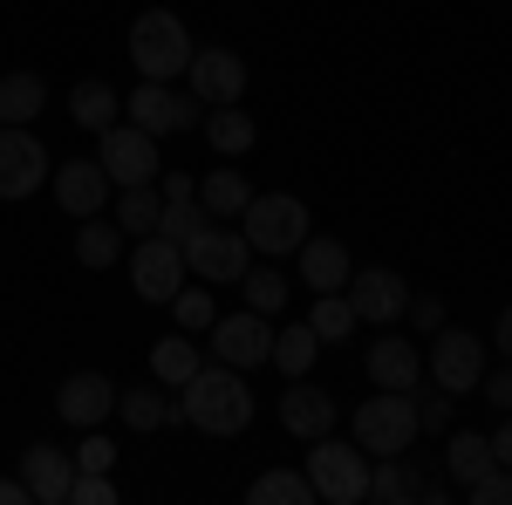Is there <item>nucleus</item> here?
Segmentation results:
<instances>
[{
	"instance_id": "7",
	"label": "nucleus",
	"mask_w": 512,
	"mask_h": 505,
	"mask_svg": "<svg viewBox=\"0 0 512 505\" xmlns=\"http://www.w3.org/2000/svg\"><path fill=\"white\" fill-rule=\"evenodd\" d=\"M96 164L110 171V185H158V137L137 123L96 130Z\"/></svg>"
},
{
	"instance_id": "42",
	"label": "nucleus",
	"mask_w": 512,
	"mask_h": 505,
	"mask_svg": "<svg viewBox=\"0 0 512 505\" xmlns=\"http://www.w3.org/2000/svg\"><path fill=\"white\" fill-rule=\"evenodd\" d=\"M478 389H485V396H492L499 410H512V362H506V369H499V376H485V383H478Z\"/></svg>"
},
{
	"instance_id": "41",
	"label": "nucleus",
	"mask_w": 512,
	"mask_h": 505,
	"mask_svg": "<svg viewBox=\"0 0 512 505\" xmlns=\"http://www.w3.org/2000/svg\"><path fill=\"white\" fill-rule=\"evenodd\" d=\"M410 321H417V328H424V335H437V328H444V301H437V294H410Z\"/></svg>"
},
{
	"instance_id": "33",
	"label": "nucleus",
	"mask_w": 512,
	"mask_h": 505,
	"mask_svg": "<svg viewBox=\"0 0 512 505\" xmlns=\"http://www.w3.org/2000/svg\"><path fill=\"white\" fill-rule=\"evenodd\" d=\"M308 328H315L321 342H342L355 328V308H349V294L335 287V294H315V314H308Z\"/></svg>"
},
{
	"instance_id": "20",
	"label": "nucleus",
	"mask_w": 512,
	"mask_h": 505,
	"mask_svg": "<svg viewBox=\"0 0 512 505\" xmlns=\"http://www.w3.org/2000/svg\"><path fill=\"white\" fill-rule=\"evenodd\" d=\"M280 424L294 430V437H308V444H315V437H328V430H335V403L294 376V389L280 396Z\"/></svg>"
},
{
	"instance_id": "17",
	"label": "nucleus",
	"mask_w": 512,
	"mask_h": 505,
	"mask_svg": "<svg viewBox=\"0 0 512 505\" xmlns=\"http://www.w3.org/2000/svg\"><path fill=\"white\" fill-rule=\"evenodd\" d=\"M55 205H62V212H76V219H96V212L110 205V171H103L96 157L62 164V171H55Z\"/></svg>"
},
{
	"instance_id": "22",
	"label": "nucleus",
	"mask_w": 512,
	"mask_h": 505,
	"mask_svg": "<svg viewBox=\"0 0 512 505\" xmlns=\"http://www.w3.org/2000/svg\"><path fill=\"white\" fill-rule=\"evenodd\" d=\"M69 117H76L82 130H110V123H123V96L103 76H82L76 89H69Z\"/></svg>"
},
{
	"instance_id": "44",
	"label": "nucleus",
	"mask_w": 512,
	"mask_h": 505,
	"mask_svg": "<svg viewBox=\"0 0 512 505\" xmlns=\"http://www.w3.org/2000/svg\"><path fill=\"white\" fill-rule=\"evenodd\" d=\"M164 198H198V178L192 171H164Z\"/></svg>"
},
{
	"instance_id": "39",
	"label": "nucleus",
	"mask_w": 512,
	"mask_h": 505,
	"mask_svg": "<svg viewBox=\"0 0 512 505\" xmlns=\"http://www.w3.org/2000/svg\"><path fill=\"white\" fill-rule=\"evenodd\" d=\"M69 505H117V478H110V471H76Z\"/></svg>"
},
{
	"instance_id": "18",
	"label": "nucleus",
	"mask_w": 512,
	"mask_h": 505,
	"mask_svg": "<svg viewBox=\"0 0 512 505\" xmlns=\"http://www.w3.org/2000/svg\"><path fill=\"white\" fill-rule=\"evenodd\" d=\"M362 369H369L376 389H417L424 383V355L410 349L403 335H376V349L362 355Z\"/></svg>"
},
{
	"instance_id": "31",
	"label": "nucleus",
	"mask_w": 512,
	"mask_h": 505,
	"mask_svg": "<svg viewBox=\"0 0 512 505\" xmlns=\"http://www.w3.org/2000/svg\"><path fill=\"white\" fill-rule=\"evenodd\" d=\"M117 253H123V226H103V219H82V233H76V260L89 273H103V267H117Z\"/></svg>"
},
{
	"instance_id": "19",
	"label": "nucleus",
	"mask_w": 512,
	"mask_h": 505,
	"mask_svg": "<svg viewBox=\"0 0 512 505\" xmlns=\"http://www.w3.org/2000/svg\"><path fill=\"white\" fill-rule=\"evenodd\" d=\"M349 273H355V260H349V246H342V239H321V233L301 239V280H308L315 294L349 287Z\"/></svg>"
},
{
	"instance_id": "12",
	"label": "nucleus",
	"mask_w": 512,
	"mask_h": 505,
	"mask_svg": "<svg viewBox=\"0 0 512 505\" xmlns=\"http://www.w3.org/2000/svg\"><path fill=\"white\" fill-rule=\"evenodd\" d=\"M342 294H349L355 321H376V328H390L396 314L410 308V280H403L396 267H355Z\"/></svg>"
},
{
	"instance_id": "38",
	"label": "nucleus",
	"mask_w": 512,
	"mask_h": 505,
	"mask_svg": "<svg viewBox=\"0 0 512 505\" xmlns=\"http://www.w3.org/2000/svg\"><path fill=\"white\" fill-rule=\"evenodd\" d=\"M465 499H472V505H512V471L506 465H485L472 485H465Z\"/></svg>"
},
{
	"instance_id": "27",
	"label": "nucleus",
	"mask_w": 512,
	"mask_h": 505,
	"mask_svg": "<svg viewBox=\"0 0 512 505\" xmlns=\"http://www.w3.org/2000/svg\"><path fill=\"white\" fill-rule=\"evenodd\" d=\"M315 355H321V335L308 328V321H294V328H280V335H274V355H267V362H274L280 376H308Z\"/></svg>"
},
{
	"instance_id": "25",
	"label": "nucleus",
	"mask_w": 512,
	"mask_h": 505,
	"mask_svg": "<svg viewBox=\"0 0 512 505\" xmlns=\"http://www.w3.org/2000/svg\"><path fill=\"white\" fill-rule=\"evenodd\" d=\"M246 198H253V185L239 178V171H212V178H198V205H205V219H239L246 212Z\"/></svg>"
},
{
	"instance_id": "3",
	"label": "nucleus",
	"mask_w": 512,
	"mask_h": 505,
	"mask_svg": "<svg viewBox=\"0 0 512 505\" xmlns=\"http://www.w3.org/2000/svg\"><path fill=\"white\" fill-rule=\"evenodd\" d=\"M239 233H246V246H253V253L280 260V253H301V239L315 233V226H308V205H301V198L253 192V198H246V212H239Z\"/></svg>"
},
{
	"instance_id": "35",
	"label": "nucleus",
	"mask_w": 512,
	"mask_h": 505,
	"mask_svg": "<svg viewBox=\"0 0 512 505\" xmlns=\"http://www.w3.org/2000/svg\"><path fill=\"white\" fill-rule=\"evenodd\" d=\"M198 226H205V205H198V198H164V212H158V233L164 239H178V246H185Z\"/></svg>"
},
{
	"instance_id": "34",
	"label": "nucleus",
	"mask_w": 512,
	"mask_h": 505,
	"mask_svg": "<svg viewBox=\"0 0 512 505\" xmlns=\"http://www.w3.org/2000/svg\"><path fill=\"white\" fill-rule=\"evenodd\" d=\"M369 499H376V505H403V499H417V478L403 471V458H376V471H369Z\"/></svg>"
},
{
	"instance_id": "8",
	"label": "nucleus",
	"mask_w": 512,
	"mask_h": 505,
	"mask_svg": "<svg viewBox=\"0 0 512 505\" xmlns=\"http://www.w3.org/2000/svg\"><path fill=\"white\" fill-rule=\"evenodd\" d=\"M424 376L437 389H451V396H465V389L485 383V342H478L472 328H437L431 355H424Z\"/></svg>"
},
{
	"instance_id": "16",
	"label": "nucleus",
	"mask_w": 512,
	"mask_h": 505,
	"mask_svg": "<svg viewBox=\"0 0 512 505\" xmlns=\"http://www.w3.org/2000/svg\"><path fill=\"white\" fill-rule=\"evenodd\" d=\"M21 485L35 505H69V485H76V458L55 451V444H28L21 451Z\"/></svg>"
},
{
	"instance_id": "11",
	"label": "nucleus",
	"mask_w": 512,
	"mask_h": 505,
	"mask_svg": "<svg viewBox=\"0 0 512 505\" xmlns=\"http://www.w3.org/2000/svg\"><path fill=\"white\" fill-rule=\"evenodd\" d=\"M274 355V328L267 314H212V362H233V369H260Z\"/></svg>"
},
{
	"instance_id": "4",
	"label": "nucleus",
	"mask_w": 512,
	"mask_h": 505,
	"mask_svg": "<svg viewBox=\"0 0 512 505\" xmlns=\"http://www.w3.org/2000/svg\"><path fill=\"white\" fill-rule=\"evenodd\" d=\"M355 444L369 458H403L417 444V403H410V389H376L369 403H355Z\"/></svg>"
},
{
	"instance_id": "29",
	"label": "nucleus",
	"mask_w": 512,
	"mask_h": 505,
	"mask_svg": "<svg viewBox=\"0 0 512 505\" xmlns=\"http://www.w3.org/2000/svg\"><path fill=\"white\" fill-rule=\"evenodd\" d=\"M485 465H492V437H485V430H451V444H444V471H451L458 485H472Z\"/></svg>"
},
{
	"instance_id": "32",
	"label": "nucleus",
	"mask_w": 512,
	"mask_h": 505,
	"mask_svg": "<svg viewBox=\"0 0 512 505\" xmlns=\"http://www.w3.org/2000/svg\"><path fill=\"white\" fill-rule=\"evenodd\" d=\"M239 294H246V308H253V314H280V308H287V273H280V267H246V273H239Z\"/></svg>"
},
{
	"instance_id": "37",
	"label": "nucleus",
	"mask_w": 512,
	"mask_h": 505,
	"mask_svg": "<svg viewBox=\"0 0 512 505\" xmlns=\"http://www.w3.org/2000/svg\"><path fill=\"white\" fill-rule=\"evenodd\" d=\"M171 314H178V328H185V335H198V328H212V294H198V287H178V294H171Z\"/></svg>"
},
{
	"instance_id": "40",
	"label": "nucleus",
	"mask_w": 512,
	"mask_h": 505,
	"mask_svg": "<svg viewBox=\"0 0 512 505\" xmlns=\"http://www.w3.org/2000/svg\"><path fill=\"white\" fill-rule=\"evenodd\" d=\"M110 465H117V444L89 430V437H82V451H76V471H110Z\"/></svg>"
},
{
	"instance_id": "9",
	"label": "nucleus",
	"mask_w": 512,
	"mask_h": 505,
	"mask_svg": "<svg viewBox=\"0 0 512 505\" xmlns=\"http://www.w3.org/2000/svg\"><path fill=\"white\" fill-rule=\"evenodd\" d=\"M130 287H137V301L171 308V294L185 287V246L164 239V233H144V239H137V253H130Z\"/></svg>"
},
{
	"instance_id": "21",
	"label": "nucleus",
	"mask_w": 512,
	"mask_h": 505,
	"mask_svg": "<svg viewBox=\"0 0 512 505\" xmlns=\"http://www.w3.org/2000/svg\"><path fill=\"white\" fill-rule=\"evenodd\" d=\"M198 369H205V349H198L185 328H178V335H164V342H151V376H158L164 389H185Z\"/></svg>"
},
{
	"instance_id": "30",
	"label": "nucleus",
	"mask_w": 512,
	"mask_h": 505,
	"mask_svg": "<svg viewBox=\"0 0 512 505\" xmlns=\"http://www.w3.org/2000/svg\"><path fill=\"white\" fill-rule=\"evenodd\" d=\"M253 505H315V485H308V471H260L253 478V492H246Z\"/></svg>"
},
{
	"instance_id": "5",
	"label": "nucleus",
	"mask_w": 512,
	"mask_h": 505,
	"mask_svg": "<svg viewBox=\"0 0 512 505\" xmlns=\"http://www.w3.org/2000/svg\"><path fill=\"white\" fill-rule=\"evenodd\" d=\"M308 485H315V499H328V505H362L369 499V451H362V444H342L335 430L315 437V451H308Z\"/></svg>"
},
{
	"instance_id": "36",
	"label": "nucleus",
	"mask_w": 512,
	"mask_h": 505,
	"mask_svg": "<svg viewBox=\"0 0 512 505\" xmlns=\"http://www.w3.org/2000/svg\"><path fill=\"white\" fill-rule=\"evenodd\" d=\"M410 403H417V430H451V389H437V383H417L410 389Z\"/></svg>"
},
{
	"instance_id": "23",
	"label": "nucleus",
	"mask_w": 512,
	"mask_h": 505,
	"mask_svg": "<svg viewBox=\"0 0 512 505\" xmlns=\"http://www.w3.org/2000/svg\"><path fill=\"white\" fill-rule=\"evenodd\" d=\"M253 137H260V130H253V117H246L239 103H212V117H205V144H212L219 157H246V151H253Z\"/></svg>"
},
{
	"instance_id": "1",
	"label": "nucleus",
	"mask_w": 512,
	"mask_h": 505,
	"mask_svg": "<svg viewBox=\"0 0 512 505\" xmlns=\"http://www.w3.org/2000/svg\"><path fill=\"white\" fill-rule=\"evenodd\" d=\"M178 410H185V424L205 430V437H239V430L253 424V389H246V369H233V362H205L192 383H185Z\"/></svg>"
},
{
	"instance_id": "28",
	"label": "nucleus",
	"mask_w": 512,
	"mask_h": 505,
	"mask_svg": "<svg viewBox=\"0 0 512 505\" xmlns=\"http://www.w3.org/2000/svg\"><path fill=\"white\" fill-rule=\"evenodd\" d=\"M158 212H164L158 185H117V226H123L130 239L158 233Z\"/></svg>"
},
{
	"instance_id": "2",
	"label": "nucleus",
	"mask_w": 512,
	"mask_h": 505,
	"mask_svg": "<svg viewBox=\"0 0 512 505\" xmlns=\"http://www.w3.org/2000/svg\"><path fill=\"white\" fill-rule=\"evenodd\" d=\"M130 69L144 82H171L192 69V35H185V21L171 7H151V14L130 21Z\"/></svg>"
},
{
	"instance_id": "10",
	"label": "nucleus",
	"mask_w": 512,
	"mask_h": 505,
	"mask_svg": "<svg viewBox=\"0 0 512 505\" xmlns=\"http://www.w3.org/2000/svg\"><path fill=\"white\" fill-rule=\"evenodd\" d=\"M48 185V151L28 123H0V198H35Z\"/></svg>"
},
{
	"instance_id": "26",
	"label": "nucleus",
	"mask_w": 512,
	"mask_h": 505,
	"mask_svg": "<svg viewBox=\"0 0 512 505\" xmlns=\"http://www.w3.org/2000/svg\"><path fill=\"white\" fill-rule=\"evenodd\" d=\"M41 103H48V82L41 76H28V69L0 76V123H35Z\"/></svg>"
},
{
	"instance_id": "13",
	"label": "nucleus",
	"mask_w": 512,
	"mask_h": 505,
	"mask_svg": "<svg viewBox=\"0 0 512 505\" xmlns=\"http://www.w3.org/2000/svg\"><path fill=\"white\" fill-rule=\"evenodd\" d=\"M123 117L137 123V130H151V137H171V130H192L198 123V96H178L164 82H137L123 96Z\"/></svg>"
},
{
	"instance_id": "46",
	"label": "nucleus",
	"mask_w": 512,
	"mask_h": 505,
	"mask_svg": "<svg viewBox=\"0 0 512 505\" xmlns=\"http://www.w3.org/2000/svg\"><path fill=\"white\" fill-rule=\"evenodd\" d=\"M0 505H35V499H28V485H21V478H0Z\"/></svg>"
},
{
	"instance_id": "24",
	"label": "nucleus",
	"mask_w": 512,
	"mask_h": 505,
	"mask_svg": "<svg viewBox=\"0 0 512 505\" xmlns=\"http://www.w3.org/2000/svg\"><path fill=\"white\" fill-rule=\"evenodd\" d=\"M117 410H123V424H130V430L185 424V410H178V403H171V396H164L158 383H151V389H123V396H117Z\"/></svg>"
},
{
	"instance_id": "6",
	"label": "nucleus",
	"mask_w": 512,
	"mask_h": 505,
	"mask_svg": "<svg viewBox=\"0 0 512 505\" xmlns=\"http://www.w3.org/2000/svg\"><path fill=\"white\" fill-rule=\"evenodd\" d=\"M253 267V246L239 226L226 219H205L192 239H185V273H198L205 287H239V273Z\"/></svg>"
},
{
	"instance_id": "14",
	"label": "nucleus",
	"mask_w": 512,
	"mask_h": 505,
	"mask_svg": "<svg viewBox=\"0 0 512 505\" xmlns=\"http://www.w3.org/2000/svg\"><path fill=\"white\" fill-rule=\"evenodd\" d=\"M117 396L123 389L103 376V369H76L69 383L55 389V410H62V424H76V430H96L110 410H117Z\"/></svg>"
},
{
	"instance_id": "43",
	"label": "nucleus",
	"mask_w": 512,
	"mask_h": 505,
	"mask_svg": "<svg viewBox=\"0 0 512 505\" xmlns=\"http://www.w3.org/2000/svg\"><path fill=\"white\" fill-rule=\"evenodd\" d=\"M492 465H506V471H512V410H506V424L492 430Z\"/></svg>"
},
{
	"instance_id": "45",
	"label": "nucleus",
	"mask_w": 512,
	"mask_h": 505,
	"mask_svg": "<svg viewBox=\"0 0 512 505\" xmlns=\"http://www.w3.org/2000/svg\"><path fill=\"white\" fill-rule=\"evenodd\" d=\"M492 349H499V355H506V362H512V308L499 314V328H492Z\"/></svg>"
},
{
	"instance_id": "15",
	"label": "nucleus",
	"mask_w": 512,
	"mask_h": 505,
	"mask_svg": "<svg viewBox=\"0 0 512 505\" xmlns=\"http://www.w3.org/2000/svg\"><path fill=\"white\" fill-rule=\"evenodd\" d=\"M192 96L198 103H239L246 96V62L233 48H192Z\"/></svg>"
}]
</instances>
